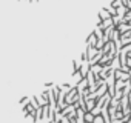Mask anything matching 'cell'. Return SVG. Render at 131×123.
Segmentation results:
<instances>
[{
  "label": "cell",
  "instance_id": "6da1fadb",
  "mask_svg": "<svg viewBox=\"0 0 131 123\" xmlns=\"http://www.w3.org/2000/svg\"><path fill=\"white\" fill-rule=\"evenodd\" d=\"M94 117H96V115H94L93 112H85V121H86V123H93V121H94Z\"/></svg>",
  "mask_w": 131,
  "mask_h": 123
},
{
  "label": "cell",
  "instance_id": "7a4b0ae2",
  "mask_svg": "<svg viewBox=\"0 0 131 123\" xmlns=\"http://www.w3.org/2000/svg\"><path fill=\"white\" fill-rule=\"evenodd\" d=\"M60 123H71V120H70L68 117H63V118L60 120Z\"/></svg>",
  "mask_w": 131,
  "mask_h": 123
},
{
  "label": "cell",
  "instance_id": "3957f363",
  "mask_svg": "<svg viewBox=\"0 0 131 123\" xmlns=\"http://www.w3.org/2000/svg\"><path fill=\"white\" fill-rule=\"evenodd\" d=\"M46 123H54V121H46Z\"/></svg>",
  "mask_w": 131,
  "mask_h": 123
},
{
  "label": "cell",
  "instance_id": "277c9868",
  "mask_svg": "<svg viewBox=\"0 0 131 123\" xmlns=\"http://www.w3.org/2000/svg\"><path fill=\"white\" fill-rule=\"evenodd\" d=\"M54 123H60V121H54Z\"/></svg>",
  "mask_w": 131,
  "mask_h": 123
}]
</instances>
